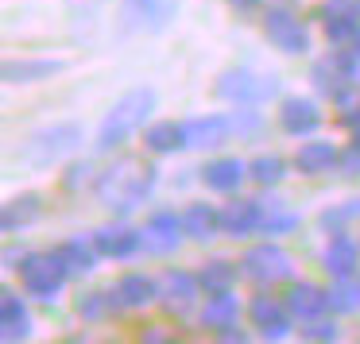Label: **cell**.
<instances>
[{
  "label": "cell",
  "mask_w": 360,
  "mask_h": 344,
  "mask_svg": "<svg viewBox=\"0 0 360 344\" xmlns=\"http://www.w3.org/2000/svg\"><path fill=\"white\" fill-rule=\"evenodd\" d=\"M159 182V171L140 155H120L112 166H105V174L97 178V201L117 217L136 213L151 197Z\"/></svg>",
  "instance_id": "6da1fadb"
},
{
  "label": "cell",
  "mask_w": 360,
  "mask_h": 344,
  "mask_svg": "<svg viewBox=\"0 0 360 344\" xmlns=\"http://www.w3.org/2000/svg\"><path fill=\"white\" fill-rule=\"evenodd\" d=\"M159 97L151 86H132L109 112H105L101 128H97V151H117L124 140H132L136 132H143L155 112Z\"/></svg>",
  "instance_id": "7a4b0ae2"
},
{
  "label": "cell",
  "mask_w": 360,
  "mask_h": 344,
  "mask_svg": "<svg viewBox=\"0 0 360 344\" xmlns=\"http://www.w3.org/2000/svg\"><path fill=\"white\" fill-rule=\"evenodd\" d=\"M213 97L229 105H264L271 97H279V78L275 74H259V70H248V66H233L225 70L217 81H213Z\"/></svg>",
  "instance_id": "3957f363"
},
{
  "label": "cell",
  "mask_w": 360,
  "mask_h": 344,
  "mask_svg": "<svg viewBox=\"0 0 360 344\" xmlns=\"http://www.w3.org/2000/svg\"><path fill=\"white\" fill-rule=\"evenodd\" d=\"M16 271H20V282H24V294L39 298V302H55L58 290L70 282V274H66L63 259L55 251H27V256H20Z\"/></svg>",
  "instance_id": "277c9868"
},
{
  "label": "cell",
  "mask_w": 360,
  "mask_h": 344,
  "mask_svg": "<svg viewBox=\"0 0 360 344\" xmlns=\"http://www.w3.org/2000/svg\"><path fill=\"white\" fill-rule=\"evenodd\" d=\"M82 143V128L78 124H51L39 128L35 135H27L24 147H20V163L35 166V171H47L58 159H66L74 147Z\"/></svg>",
  "instance_id": "5b68a950"
},
{
  "label": "cell",
  "mask_w": 360,
  "mask_h": 344,
  "mask_svg": "<svg viewBox=\"0 0 360 344\" xmlns=\"http://www.w3.org/2000/svg\"><path fill=\"white\" fill-rule=\"evenodd\" d=\"M264 39L279 55H310V27L287 4H275V8L264 12Z\"/></svg>",
  "instance_id": "8992f818"
},
{
  "label": "cell",
  "mask_w": 360,
  "mask_h": 344,
  "mask_svg": "<svg viewBox=\"0 0 360 344\" xmlns=\"http://www.w3.org/2000/svg\"><path fill=\"white\" fill-rule=\"evenodd\" d=\"M244 267V279L259 282V286H275V282H290V274H295V259H290L287 248H279V244H256V248L244 251L240 259Z\"/></svg>",
  "instance_id": "52a82bcc"
},
{
  "label": "cell",
  "mask_w": 360,
  "mask_h": 344,
  "mask_svg": "<svg viewBox=\"0 0 360 344\" xmlns=\"http://www.w3.org/2000/svg\"><path fill=\"white\" fill-rule=\"evenodd\" d=\"M198 294H202V279L194 271H182V267H171L159 279V305H163L171 317H190L198 305Z\"/></svg>",
  "instance_id": "ba28073f"
},
{
  "label": "cell",
  "mask_w": 360,
  "mask_h": 344,
  "mask_svg": "<svg viewBox=\"0 0 360 344\" xmlns=\"http://www.w3.org/2000/svg\"><path fill=\"white\" fill-rule=\"evenodd\" d=\"M321 32L333 47H345V43H356L360 35V0H321L318 8Z\"/></svg>",
  "instance_id": "9c48e42d"
},
{
  "label": "cell",
  "mask_w": 360,
  "mask_h": 344,
  "mask_svg": "<svg viewBox=\"0 0 360 344\" xmlns=\"http://www.w3.org/2000/svg\"><path fill=\"white\" fill-rule=\"evenodd\" d=\"M248 321L264 340H283V336L290 333V325H295V313H290V305L283 302V298L256 294L248 302Z\"/></svg>",
  "instance_id": "30bf717a"
},
{
  "label": "cell",
  "mask_w": 360,
  "mask_h": 344,
  "mask_svg": "<svg viewBox=\"0 0 360 344\" xmlns=\"http://www.w3.org/2000/svg\"><path fill=\"white\" fill-rule=\"evenodd\" d=\"M310 81H314V89H318L326 101L337 105V109H349V105L356 101V86H360V81L349 78V74H345L341 66L333 62V58H321V62H314Z\"/></svg>",
  "instance_id": "8fae6325"
},
{
  "label": "cell",
  "mask_w": 360,
  "mask_h": 344,
  "mask_svg": "<svg viewBox=\"0 0 360 344\" xmlns=\"http://www.w3.org/2000/svg\"><path fill=\"white\" fill-rule=\"evenodd\" d=\"M182 236H186V228H182L179 213L155 209L148 217V225H143V251H151V256H171V251H179Z\"/></svg>",
  "instance_id": "7c38bea8"
},
{
  "label": "cell",
  "mask_w": 360,
  "mask_h": 344,
  "mask_svg": "<svg viewBox=\"0 0 360 344\" xmlns=\"http://www.w3.org/2000/svg\"><path fill=\"white\" fill-rule=\"evenodd\" d=\"M89 240H94V248L101 251V259H132L136 251H143V228L101 225Z\"/></svg>",
  "instance_id": "4fadbf2b"
},
{
  "label": "cell",
  "mask_w": 360,
  "mask_h": 344,
  "mask_svg": "<svg viewBox=\"0 0 360 344\" xmlns=\"http://www.w3.org/2000/svg\"><path fill=\"white\" fill-rule=\"evenodd\" d=\"M182 124H186V143L198 151H213L236 135L229 112H210V117H194V120H182Z\"/></svg>",
  "instance_id": "5bb4252c"
},
{
  "label": "cell",
  "mask_w": 360,
  "mask_h": 344,
  "mask_svg": "<svg viewBox=\"0 0 360 344\" xmlns=\"http://www.w3.org/2000/svg\"><path fill=\"white\" fill-rule=\"evenodd\" d=\"M321 109L318 101H310V97H283L279 101V128L287 135H295V140H302V135H314L321 128Z\"/></svg>",
  "instance_id": "9a60e30c"
},
{
  "label": "cell",
  "mask_w": 360,
  "mask_h": 344,
  "mask_svg": "<svg viewBox=\"0 0 360 344\" xmlns=\"http://www.w3.org/2000/svg\"><path fill=\"white\" fill-rule=\"evenodd\" d=\"M283 302L290 305L295 321H314V317H326L333 305H329V290L318 286V282H306V279H290Z\"/></svg>",
  "instance_id": "2e32d148"
},
{
  "label": "cell",
  "mask_w": 360,
  "mask_h": 344,
  "mask_svg": "<svg viewBox=\"0 0 360 344\" xmlns=\"http://www.w3.org/2000/svg\"><path fill=\"white\" fill-rule=\"evenodd\" d=\"M321 267H326L329 279H349L360 271V240H352L345 228H337L329 236L326 251H321Z\"/></svg>",
  "instance_id": "e0dca14e"
},
{
  "label": "cell",
  "mask_w": 360,
  "mask_h": 344,
  "mask_svg": "<svg viewBox=\"0 0 360 344\" xmlns=\"http://www.w3.org/2000/svg\"><path fill=\"white\" fill-rule=\"evenodd\" d=\"M259 220H264V201H252V197H233L229 205H221V232L244 240V236L259 232Z\"/></svg>",
  "instance_id": "ac0fdd59"
},
{
  "label": "cell",
  "mask_w": 360,
  "mask_h": 344,
  "mask_svg": "<svg viewBox=\"0 0 360 344\" xmlns=\"http://www.w3.org/2000/svg\"><path fill=\"white\" fill-rule=\"evenodd\" d=\"M112 298H117L120 310H148L159 302V282L143 271H128L112 282Z\"/></svg>",
  "instance_id": "d6986e66"
},
{
  "label": "cell",
  "mask_w": 360,
  "mask_h": 344,
  "mask_svg": "<svg viewBox=\"0 0 360 344\" xmlns=\"http://www.w3.org/2000/svg\"><path fill=\"white\" fill-rule=\"evenodd\" d=\"M0 336L8 344L32 336V313H27V305H24V294L12 290V286L0 290Z\"/></svg>",
  "instance_id": "ffe728a7"
},
{
  "label": "cell",
  "mask_w": 360,
  "mask_h": 344,
  "mask_svg": "<svg viewBox=\"0 0 360 344\" xmlns=\"http://www.w3.org/2000/svg\"><path fill=\"white\" fill-rule=\"evenodd\" d=\"M341 166V147L329 140H310L295 151V171L302 178H321V174L337 171Z\"/></svg>",
  "instance_id": "44dd1931"
},
{
  "label": "cell",
  "mask_w": 360,
  "mask_h": 344,
  "mask_svg": "<svg viewBox=\"0 0 360 344\" xmlns=\"http://www.w3.org/2000/svg\"><path fill=\"white\" fill-rule=\"evenodd\" d=\"M198 174H202V186H210L213 194H236L240 182L248 178V163L236 155H221V159H210Z\"/></svg>",
  "instance_id": "7402d4cb"
},
{
  "label": "cell",
  "mask_w": 360,
  "mask_h": 344,
  "mask_svg": "<svg viewBox=\"0 0 360 344\" xmlns=\"http://www.w3.org/2000/svg\"><path fill=\"white\" fill-rule=\"evenodd\" d=\"M39 217H43V197L39 194H16L0 205V232L16 236L24 228H32Z\"/></svg>",
  "instance_id": "603a6c76"
},
{
  "label": "cell",
  "mask_w": 360,
  "mask_h": 344,
  "mask_svg": "<svg viewBox=\"0 0 360 344\" xmlns=\"http://www.w3.org/2000/svg\"><path fill=\"white\" fill-rule=\"evenodd\" d=\"M55 256L63 259V267H66V274H70V279H86V274L97 271L101 251H97L94 240H86V236H70V240H63L55 248Z\"/></svg>",
  "instance_id": "cb8c5ba5"
},
{
  "label": "cell",
  "mask_w": 360,
  "mask_h": 344,
  "mask_svg": "<svg viewBox=\"0 0 360 344\" xmlns=\"http://www.w3.org/2000/svg\"><path fill=\"white\" fill-rule=\"evenodd\" d=\"M143 147H148L151 155H174V151L190 147L186 124H179V120H155V124L143 128Z\"/></svg>",
  "instance_id": "d4e9b609"
},
{
  "label": "cell",
  "mask_w": 360,
  "mask_h": 344,
  "mask_svg": "<svg viewBox=\"0 0 360 344\" xmlns=\"http://www.w3.org/2000/svg\"><path fill=\"white\" fill-rule=\"evenodd\" d=\"M63 70V62L55 58H8L4 62V81L8 86H35L43 78H55Z\"/></svg>",
  "instance_id": "484cf974"
},
{
  "label": "cell",
  "mask_w": 360,
  "mask_h": 344,
  "mask_svg": "<svg viewBox=\"0 0 360 344\" xmlns=\"http://www.w3.org/2000/svg\"><path fill=\"white\" fill-rule=\"evenodd\" d=\"M182 228H186V236L198 244L213 240V236L221 232V209H213V205H205V201H190L186 209H182Z\"/></svg>",
  "instance_id": "4316f807"
},
{
  "label": "cell",
  "mask_w": 360,
  "mask_h": 344,
  "mask_svg": "<svg viewBox=\"0 0 360 344\" xmlns=\"http://www.w3.org/2000/svg\"><path fill=\"white\" fill-rule=\"evenodd\" d=\"M74 313L89 325H97V321H109L112 313H120V305L112 298V290H78L74 294Z\"/></svg>",
  "instance_id": "83f0119b"
},
{
  "label": "cell",
  "mask_w": 360,
  "mask_h": 344,
  "mask_svg": "<svg viewBox=\"0 0 360 344\" xmlns=\"http://www.w3.org/2000/svg\"><path fill=\"white\" fill-rule=\"evenodd\" d=\"M240 274H244V267L233 263V259H210V263H202L198 279H202L205 294H225V290H233L240 282Z\"/></svg>",
  "instance_id": "f1b7e54d"
},
{
  "label": "cell",
  "mask_w": 360,
  "mask_h": 344,
  "mask_svg": "<svg viewBox=\"0 0 360 344\" xmlns=\"http://www.w3.org/2000/svg\"><path fill=\"white\" fill-rule=\"evenodd\" d=\"M236 317H240V302L233 298V290L210 294V302H205V310H202V325L210 329V333H217V329H225V325H236Z\"/></svg>",
  "instance_id": "f546056e"
},
{
  "label": "cell",
  "mask_w": 360,
  "mask_h": 344,
  "mask_svg": "<svg viewBox=\"0 0 360 344\" xmlns=\"http://www.w3.org/2000/svg\"><path fill=\"white\" fill-rule=\"evenodd\" d=\"M248 178L256 182V186H279L283 178H287V159L279 155V151H264V155H256L248 163Z\"/></svg>",
  "instance_id": "4dcf8cb0"
},
{
  "label": "cell",
  "mask_w": 360,
  "mask_h": 344,
  "mask_svg": "<svg viewBox=\"0 0 360 344\" xmlns=\"http://www.w3.org/2000/svg\"><path fill=\"white\" fill-rule=\"evenodd\" d=\"M298 225H302V217H298L287 201H271V205L264 201V220H259V232L264 236H287V232H295Z\"/></svg>",
  "instance_id": "1f68e13d"
},
{
  "label": "cell",
  "mask_w": 360,
  "mask_h": 344,
  "mask_svg": "<svg viewBox=\"0 0 360 344\" xmlns=\"http://www.w3.org/2000/svg\"><path fill=\"white\" fill-rule=\"evenodd\" d=\"M174 12V0H128V16H136L143 27H163Z\"/></svg>",
  "instance_id": "d6a6232c"
},
{
  "label": "cell",
  "mask_w": 360,
  "mask_h": 344,
  "mask_svg": "<svg viewBox=\"0 0 360 344\" xmlns=\"http://www.w3.org/2000/svg\"><path fill=\"white\" fill-rule=\"evenodd\" d=\"M329 305H333V313H360V279L356 274L333 279V286H329Z\"/></svg>",
  "instance_id": "836d02e7"
},
{
  "label": "cell",
  "mask_w": 360,
  "mask_h": 344,
  "mask_svg": "<svg viewBox=\"0 0 360 344\" xmlns=\"http://www.w3.org/2000/svg\"><path fill=\"white\" fill-rule=\"evenodd\" d=\"M349 220H360V197H349V201L333 205V209H321L318 225L326 228V232H337V228H345Z\"/></svg>",
  "instance_id": "e575fe53"
},
{
  "label": "cell",
  "mask_w": 360,
  "mask_h": 344,
  "mask_svg": "<svg viewBox=\"0 0 360 344\" xmlns=\"http://www.w3.org/2000/svg\"><path fill=\"white\" fill-rule=\"evenodd\" d=\"M89 182H94V163H89V159H78V163L66 166V174H63V190L78 194L82 186H89Z\"/></svg>",
  "instance_id": "d590c367"
},
{
  "label": "cell",
  "mask_w": 360,
  "mask_h": 344,
  "mask_svg": "<svg viewBox=\"0 0 360 344\" xmlns=\"http://www.w3.org/2000/svg\"><path fill=\"white\" fill-rule=\"evenodd\" d=\"M337 336H341L337 321H326V317L302 321V340H337Z\"/></svg>",
  "instance_id": "8d00e7d4"
},
{
  "label": "cell",
  "mask_w": 360,
  "mask_h": 344,
  "mask_svg": "<svg viewBox=\"0 0 360 344\" xmlns=\"http://www.w3.org/2000/svg\"><path fill=\"white\" fill-rule=\"evenodd\" d=\"M341 174L345 178H360V151L349 143V151H341Z\"/></svg>",
  "instance_id": "74e56055"
},
{
  "label": "cell",
  "mask_w": 360,
  "mask_h": 344,
  "mask_svg": "<svg viewBox=\"0 0 360 344\" xmlns=\"http://www.w3.org/2000/svg\"><path fill=\"white\" fill-rule=\"evenodd\" d=\"M217 336H221V340H240V344H244V333H240L236 325H225V329H217Z\"/></svg>",
  "instance_id": "f35d334b"
},
{
  "label": "cell",
  "mask_w": 360,
  "mask_h": 344,
  "mask_svg": "<svg viewBox=\"0 0 360 344\" xmlns=\"http://www.w3.org/2000/svg\"><path fill=\"white\" fill-rule=\"evenodd\" d=\"M229 4H233L236 12H252V8L259 4V0H229Z\"/></svg>",
  "instance_id": "ab89813d"
}]
</instances>
